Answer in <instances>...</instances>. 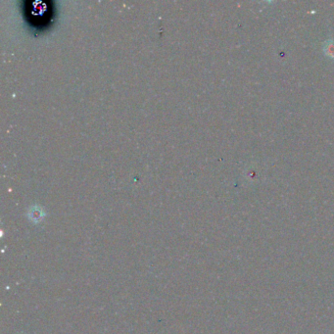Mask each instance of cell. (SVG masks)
I'll return each mask as SVG.
<instances>
[{
	"mask_svg": "<svg viewBox=\"0 0 334 334\" xmlns=\"http://www.w3.org/2000/svg\"><path fill=\"white\" fill-rule=\"evenodd\" d=\"M324 53L327 57L334 59V39H329L325 42L324 44Z\"/></svg>",
	"mask_w": 334,
	"mask_h": 334,
	"instance_id": "6da1fadb",
	"label": "cell"
},
{
	"mask_svg": "<svg viewBox=\"0 0 334 334\" xmlns=\"http://www.w3.org/2000/svg\"><path fill=\"white\" fill-rule=\"evenodd\" d=\"M246 179L249 181V182H255L257 181V178H258V173L257 171L254 169V168H249L246 173Z\"/></svg>",
	"mask_w": 334,
	"mask_h": 334,
	"instance_id": "7a4b0ae2",
	"label": "cell"
}]
</instances>
